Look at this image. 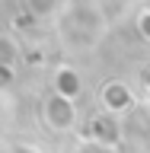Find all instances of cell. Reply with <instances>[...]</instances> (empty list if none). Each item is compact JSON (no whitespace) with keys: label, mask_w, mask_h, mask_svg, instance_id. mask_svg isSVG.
<instances>
[{"label":"cell","mask_w":150,"mask_h":153,"mask_svg":"<svg viewBox=\"0 0 150 153\" xmlns=\"http://www.w3.org/2000/svg\"><path fill=\"white\" fill-rule=\"evenodd\" d=\"M45 118H48V124L54 131H67L74 124V105L67 102V99H61V96H54L48 102V108H45Z\"/></svg>","instance_id":"6da1fadb"},{"label":"cell","mask_w":150,"mask_h":153,"mask_svg":"<svg viewBox=\"0 0 150 153\" xmlns=\"http://www.w3.org/2000/svg\"><path fill=\"white\" fill-rule=\"evenodd\" d=\"M80 153H112L109 147H102V143H90V147H83Z\"/></svg>","instance_id":"7a4b0ae2"}]
</instances>
